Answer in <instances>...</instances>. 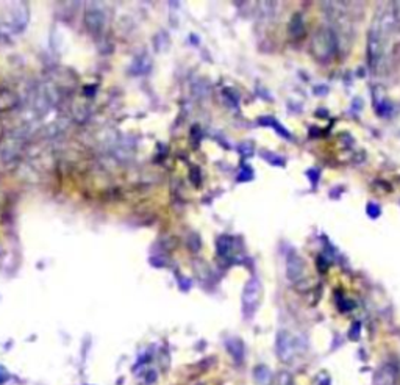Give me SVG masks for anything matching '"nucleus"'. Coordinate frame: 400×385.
<instances>
[{"mask_svg": "<svg viewBox=\"0 0 400 385\" xmlns=\"http://www.w3.org/2000/svg\"><path fill=\"white\" fill-rule=\"evenodd\" d=\"M277 352L278 357L283 362H290L294 354H296V342L294 339L286 332L278 333V340H277Z\"/></svg>", "mask_w": 400, "mask_h": 385, "instance_id": "f257e3e1", "label": "nucleus"}, {"mask_svg": "<svg viewBox=\"0 0 400 385\" xmlns=\"http://www.w3.org/2000/svg\"><path fill=\"white\" fill-rule=\"evenodd\" d=\"M260 298H261V285L258 280H252L244 292V310H246V313L255 312V309H257L258 304H260Z\"/></svg>", "mask_w": 400, "mask_h": 385, "instance_id": "f03ea898", "label": "nucleus"}, {"mask_svg": "<svg viewBox=\"0 0 400 385\" xmlns=\"http://www.w3.org/2000/svg\"><path fill=\"white\" fill-rule=\"evenodd\" d=\"M333 35L330 33L328 30H322V31H319L316 39H314V44L313 45H319V44H322V49L319 51L316 55L319 57H322V58H328L331 54H333V49H334V41H333Z\"/></svg>", "mask_w": 400, "mask_h": 385, "instance_id": "7ed1b4c3", "label": "nucleus"}, {"mask_svg": "<svg viewBox=\"0 0 400 385\" xmlns=\"http://www.w3.org/2000/svg\"><path fill=\"white\" fill-rule=\"evenodd\" d=\"M305 274V265H303L300 257L296 254H291V257L288 259V276L293 282H297Z\"/></svg>", "mask_w": 400, "mask_h": 385, "instance_id": "20e7f679", "label": "nucleus"}, {"mask_svg": "<svg viewBox=\"0 0 400 385\" xmlns=\"http://www.w3.org/2000/svg\"><path fill=\"white\" fill-rule=\"evenodd\" d=\"M392 376H391V373L389 371H386V370H380L378 373H377V376L374 377V380H375V385H381V382H385V385H392Z\"/></svg>", "mask_w": 400, "mask_h": 385, "instance_id": "39448f33", "label": "nucleus"}]
</instances>
